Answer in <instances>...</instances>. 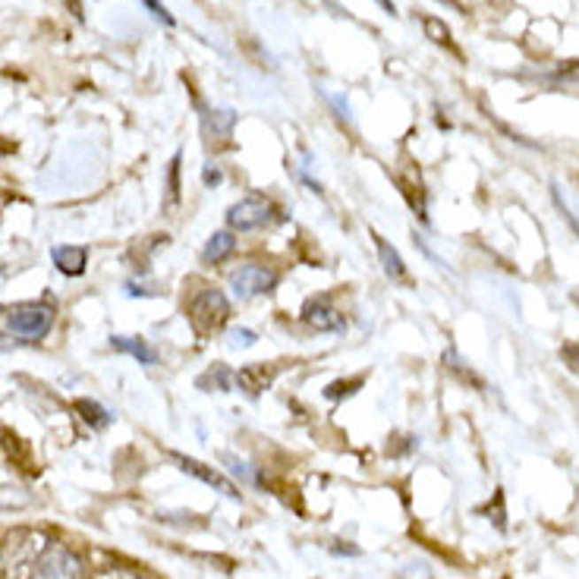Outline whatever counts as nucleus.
<instances>
[{
  "mask_svg": "<svg viewBox=\"0 0 579 579\" xmlns=\"http://www.w3.org/2000/svg\"><path fill=\"white\" fill-rule=\"evenodd\" d=\"M234 249H236V236L230 234V230H218V234L205 243V249H202V262L218 265V262H224L227 255H234Z\"/></svg>",
  "mask_w": 579,
  "mask_h": 579,
  "instance_id": "nucleus-12",
  "label": "nucleus"
},
{
  "mask_svg": "<svg viewBox=\"0 0 579 579\" xmlns=\"http://www.w3.org/2000/svg\"><path fill=\"white\" fill-rule=\"evenodd\" d=\"M334 554H350V558H356L359 554V548H353V544H331Z\"/></svg>",
  "mask_w": 579,
  "mask_h": 579,
  "instance_id": "nucleus-22",
  "label": "nucleus"
},
{
  "mask_svg": "<svg viewBox=\"0 0 579 579\" xmlns=\"http://www.w3.org/2000/svg\"><path fill=\"white\" fill-rule=\"evenodd\" d=\"M111 346L113 350H120V353H129L133 359H139L142 366H158V353L142 337H123V334H117V337H111Z\"/></svg>",
  "mask_w": 579,
  "mask_h": 579,
  "instance_id": "nucleus-11",
  "label": "nucleus"
},
{
  "mask_svg": "<svg viewBox=\"0 0 579 579\" xmlns=\"http://www.w3.org/2000/svg\"><path fill=\"white\" fill-rule=\"evenodd\" d=\"M142 4H145V7L151 10V16H155V19H161V22H167V26H174V16H170L167 10H164L161 4H158V0H142Z\"/></svg>",
  "mask_w": 579,
  "mask_h": 579,
  "instance_id": "nucleus-21",
  "label": "nucleus"
},
{
  "mask_svg": "<svg viewBox=\"0 0 579 579\" xmlns=\"http://www.w3.org/2000/svg\"><path fill=\"white\" fill-rule=\"evenodd\" d=\"M76 413H82V419L92 425V428H107V425H111V413L95 400H76Z\"/></svg>",
  "mask_w": 579,
  "mask_h": 579,
  "instance_id": "nucleus-14",
  "label": "nucleus"
},
{
  "mask_svg": "<svg viewBox=\"0 0 579 579\" xmlns=\"http://www.w3.org/2000/svg\"><path fill=\"white\" fill-rule=\"evenodd\" d=\"M230 318V303L220 290H198L189 303V321L198 334H214Z\"/></svg>",
  "mask_w": 579,
  "mask_h": 579,
  "instance_id": "nucleus-2",
  "label": "nucleus"
},
{
  "mask_svg": "<svg viewBox=\"0 0 579 579\" xmlns=\"http://www.w3.org/2000/svg\"><path fill=\"white\" fill-rule=\"evenodd\" d=\"M274 218V202L265 196H246L227 212V224L234 230H259Z\"/></svg>",
  "mask_w": 579,
  "mask_h": 579,
  "instance_id": "nucleus-5",
  "label": "nucleus"
},
{
  "mask_svg": "<svg viewBox=\"0 0 579 579\" xmlns=\"http://www.w3.org/2000/svg\"><path fill=\"white\" fill-rule=\"evenodd\" d=\"M374 246H378V255H382V265H384V271H388L390 277H406V265H403L400 252H397V249L390 246L388 240H382V236H374Z\"/></svg>",
  "mask_w": 579,
  "mask_h": 579,
  "instance_id": "nucleus-13",
  "label": "nucleus"
},
{
  "mask_svg": "<svg viewBox=\"0 0 579 579\" xmlns=\"http://www.w3.org/2000/svg\"><path fill=\"white\" fill-rule=\"evenodd\" d=\"M32 498L22 491V488H0V507H26Z\"/></svg>",
  "mask_w": 579,
  "mask_h": 579,
  "instance_id": "nucleus-15",
  "label": "nucleus"
},
{
  "mask_svg": "<svg viewBox=\"0 0 579 579\" xmlns=\"http://www.w3.org/2000/svg\"><path fill=\"white\" fill-rule=\"evenodd\" d=\"M255 340L259 337H255V331H249V328H234V331L227 334V346H230V350H246Z\"/></svg>",
  "mask_w": 579,
  "mask_h": 579,
  "instance_id": "nucleus-16",
  "label": "nucleus"
},
{
  "mask_svg": "<svg viewBox=\"0 0 579 579\" xmlns=\"http://www.w3.org/2000/svg\"><path fill=\"white\" fill-rule=\"evenodd\" d=\"M50 548L44 529H13L7 542H0V579H32L42 554Z\"/></svg>",
  "mask_w": 579,
  "mask_h": 579,
  "instance_id": "nucleus-1",
  "label": "nucleus"
},
{
  "mask_svg": "<svg viewBox=\"0 0 579 579\" xmlns=\"http://www.w3.org/2000/svg\"><path fill=\"white\" fill-rule=\"evenodd\" d=\"M32 579H89V573H85L82 558L73 552L70 544L50 542V548L42 554Z\"/></svg>",
  "mask_w": 579,
  "mask_h": 579,
  "instance_id": "nucleus-3",
  "label": "nucleus"
},
{
  "mask_svg": "<svg viewBox=\"0 0 579 579\" xmlns=\"http://www.w3.org/2000/svg\"><path fill=\"white\" fill-rule=\"evenodd\" d=\"M54 325V312L48 305H16L7 312V328L22 337H44Z\"/></svg>",
  "mask_w": 579,
  "mask_h": 579,
  "instance_id": "nucleus-6",
  "label": "nucleus"
},
{
  "mask_svg": "<svg viewBox=\"0 0 579 579\" xmlns=\"http://www.w3.org/2000/svg\"><path fill=\"white\" fill-rule=\"evenodd\" d=\"M7 346H19V340H10V337L0 334V350H7Z\"/></svg>",
  "mask_w": 579,
  "mask_h": 579,
  "instance_id": "nucleus-24",
  "label": "nucleus"
},
{
  "mask_svg": "<svg viewBox=\"0 0 579 579\" xmlns=\"http://www.w3.org/2000/svg\"><path fill=\"white\" fill-rule=\"evenodd\" d=\"M205 183H208V186H212V183H220V170H212V167H208V170H205Z\"/></svg>",
  "mask_w": 579,
  "mask_h": 579,
  "instance_id": "nucleus-23",
  "label": "nucleus"
},
{
  "mask_svg": "<svg viewBox=\"0 0 579 579\" xmlns=\"http://www.w3.org/2000/svg\"><path fill=\"white\" fill-rule=\"evenodd\" d=\"M0 312H4V305H0Z\"/></svg>",
  "mask_w": 579,
  "mask_h": 579,
  "instance_id": "nucleus-25",
  "label": "nucleus"
},
{
  "mask_svg": "<svg viewBox=\"0 0 579 579\" xmlns=\"http://www.w3.org/2000/svg\"><path fill=\"white\" fill-rule=\"evenodd\" d=\"M230 287L240 299L259 297V293H268L277 287V271L262 262H246L230 274Z\"/></svg>",
  "mask_w": 579,
  "mask_h": 579,
  "instance_id": "nucleus-4",
  "label": "nucleus"
},
{
  "mask_svg": "<svg viewBox=\"0 0 579 579\" xmlns=\"http://www.w3.org/2000/svg\"><path fill=\"white\" fill-rule=\"evenodd\" d=\"M359 384H362V378H353V382H344V384L337 382V384H331L325 394L331 397V400H337V397H350V394H353L350 388H359Z\"/></svg>",
  "mask_w": 579,
  "mask_h": 579,
  "instance_id": "nucleus-20",
  "label": "nucleus"
},
{
  "mask_svg": "<svg viewBox=\"0 0 579 579\" xmlns=\"http://www.w3.org/2000/svg\"><path fill=\"white\" fill-rule=\"evenodd\" d=\"M303 321L315 331H344V315L334 309V303L328 297H315L305 303L303 309Z\"/></svg>",
  "mask_w": 579,
  "mask_h": 579,
  "instance_id": "nucleus-8",
  "label": "nucleus"
},
{
  "mask_svg": "<svg viewBox=\"0 0 579 579\" xmlns=\"http://www.w3.org/2000/svg\"><path fill=\"white\" fill-rule=\"evenodd\" d=\"M170 459H174V463H177V467L183 469L186 475H196L198 482H205V485L218 488L220 495L234 498V501H236V498H240V488H236L230 479H224V475H220L214 467H205V463H198V459L186 457V453H177V451H170Z\"/></svg>",
  "mask_w": 579,
  "mask_h": 579,
  "instance_id": "nucleus-7",
  "label": "nucleus"
},
{
  "mask_svg": "<svg viewBox=\"0 0 579 579\" xmlns=\"http://www.w3.org/2000/svg\"><path fill=\"white\" fill-rule=\"evenodd\" d=\"M50 255H54L57 271L66 277H79L89 265V249L85 246H57Z\"/></svg>",
  "mask_w": 579,
  "mask_h": 579,
  "instance_id": "nucleus-10",
  "label": "nucleus"
},
{
  "mask_svg": "<svg viewBox=\"0 0 579 579\" xmlns=\"http://www.w3.org/2000/svg\"><path fill=\"white\" fill-rule=\"evenodd\" d=\"M425 32L431 35V42H438V44H451V32H447V26L444 22H438V19H425Z\"/></svg>",
  "mask_w": 579,
  "mask_h": 579,
  "instance_id": "nucleus-19",
  "label": "nucleus"
},
{
  "mask_svg": "<svg viewBox=\"0 0 579 579\" xmlns=\"http://www.w3.org/2000/svg\"><path fill=\"white\" fill-rule=\"evenodd\" d=\"M95 579H145V576L129 570V567H104V570L95 573Z\"/></svg>",
  "mask_w": 579,
  "mask_h": 579,
  "instance_id": "nucleus-18",
  "label": "nucleus"
},
{
  "mask_svg": "<svg viewBox=\"0 0 579 579\" xmlns=\"http://www.w3.org/2000/svg\"><path fill=\"white\" fill-rule=\"evenodd\" d=\"M274 366H265V362H252V366H243L236 372V388H243L249 397H259L262 390H268L274 384Z\"/></svg>",
  "mask_w": 579,
  "mask_h": 579,
  "instance_id": "nucleus-9",
  "label": "nucleus"
},
{
  "mask_svg": "<svg viewBox=\"0 0 579 579\" xmlns=\"http://www.w3.org/2000/svg\"><path fill=\"white\" fill-rule=\"evenodd\" d=\"M167 198H170V205H177L180 202V155L170 161V170H167Z\"/></svg>",
  "mask_w": 579,
  "mask_h": 579,
  "instance_id": "nucleus-17",
  "label": "nucleus"
}]
</instances>
